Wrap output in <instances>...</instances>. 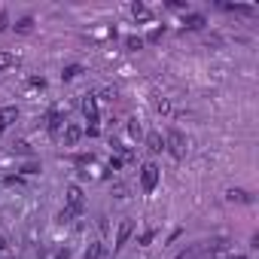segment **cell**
<instances>
[{
  "instance_id": "cell-1",
  "label": "cell",
  "mask_w": 259,
  "mask_h": 259,
  "mask_svg": "<svg viewBox=\"0 0 259 259\" xmlns=\"http://www.w3.org/2000/svg\"><path fill=\"white\" fill-rule=\"evenodd\" d=\"M165 147H168V153H171L174 159H183V156H186V138L177 132V128H171V132H168Z\"/></svg>"
},
{
  "instance_id": "cell-2",
  "label": "cell",
  "mask_w": 259,
  "mask_h": 259,
  "mask_svg": "<svg viewBox=\"0 0 259 259\" xmlns=\"http://www.w3.org/2000/svg\"><path fill=\"white\" fill-rule=\"evenodd\" d=\"M82 113H85V119L92 122V125H89V135H98V104H95L92 95L82 101Z\"/></svg>"
},
{
  "instance_id": "cell-3",
  "label": "cell",
  "mask_w": 259,
  "mask_h": 259,
  "mask_svg": "<svg viewBox=\"0 0 259 259\" xmlns=\"http://www.w3.org/2000/svg\"><path fill=\"white\" fill-rule=\"evenodd\" d=\"M141 183H144V189L147 192H153L156 189V183H159V168L150 162V165H144V171H141Z\"/></svg>"
},
{
  "instance_id": "cell-4",
  "label": "cell",
  "mask_w": 259,
  "mask_h": 259,
  "mask_svg": "<svg viewBox=\"0 0 259 259\" xmlns=\"http://www.w3.org/2000/svg\"><path fill=\"white\" fill-rule=\"evenodd\" d=\"M79 138H82V128H79L76 122H67V125H64V147H76Z\"/></svg>"
},
{
  "instance_id": "cell-5",
  "label": "cell",
  "mask_w": 259,
  "mask_h": 259,
  "mask_svg": "<svg viewBox=\"0 0 259 259\" xmlns=\"http://www.w3.org/2000/svg\"><path fill=\"white\" fill-rule=\"evenodd\" d=\"M132 232H135V223L132 220H122L119 223V232H116V247H125L128 238H132Z\"/></svg>"
},
{
  "instance_id": "cell-6",
  "label": "cell",
  "mask_w": 259,
  "mask_h": 259,
  "mask_svg": "<svg viewBox=\"0 0 259 259\" xmlns=\"http://www.w3.org/2000/svg\"><path fill=\"white\" fill-rule=\"evenodd\" d=\"M67 204H70V210L73 213H79L82 210V189L73 183V186H67Z\"/></svg>"
},
{
  "instance_id": "cell-7",
  "label": "cell",
  "mask_w": 259,
  "mask_h": 259,
  "mask_svg": "<svg viewBox=\"0 0 259 259\" xmlns=\"http://www.w3.org/2000/svg\"><path fill=\"white\" fill-rule=\"evenodd\" d=\"M183 25H186V28H189V31H201V28H204V25H207V19H204V16H201V13H189V16H186V22H183Z\"/></svg>"
},
{
  "instance_id": "cell-8",
  "label": "cell",
  "mask_w": 259,
  "mask_h": 259,
  "mask_svg": "<svg viewBox=\"0 0 259 259\" xmlns=\"http://www.w3.org/2000/svg\"><path fill=\"white\" fill-rule=\"evenodd\" d=\"M19 119V107H0V125H10V122H16Z\"/></svg>"
},
{
  "instance_id": "cell-9",
  "label": "cell",
  "mask_w": 259,
  "mask_h": 259,
  "mask_svg": "<svg viewBox=\"0 0 259 259\" xmlns=\"http://www.w3.org/2000/svg\"><path fill=\"white\" fill-rule=\"evenodd\" d=\"M147 147H150L153 153H162V150H165V141H162V135H159V132H150V135H147Z\"/></svg>"
},
{
  "instance_id": "cell-10",
  "label": "cell",
  "mask_w": 259,
  "mask_h": 259,
  "mask_svg": "<svg viewBox=\"0 0 259 259\" xmlns=\"http://www.w3.org/2000/svg\"><path fill=\"white\" fill-rule=\"evenodd\" d=\"M61 125H64V116H61L58 110H52V113H49V135H58Z\"/></svg>"
},
{
  "instance_id": "cell-11",
  "label": "cell",
  "mask_w": 259,
  "mask_h": 259,
  "mask_svg": "<svg viewBox=\"0 0 259 259\" xmlns=\"http://www.w3.org/2000/svg\"><path fill=\"white\" fill-rule=\"evenodd\" d=\"M226 198H229V201H238V204H244V201H250V195H247L244 189H229V192H226Z\"/></svg>"
},
{
  "instance_id": "cell-12",
  "label": "cell",
  "mask_w": 259,
  "mask_h": 259,
  "mask_svg": "<svg viewBox=\"0 0 259 259\" xmlns=\"http://www.w3.org/2000/svg\"><path fill=\"white\" fill-rule=\"evenodd\" d=\"M132 16H135V19H150V10L138 0V4H132Z\"/></svg>"
},
{
  "instance_id": "cell-13",
  "label": "cell",
  "mask_w": 259,
  "mask_h": 259,
  "mask_svg": "<svg viewBox=\"0 0 259 259\" xmlns=\"http://www.w3.org/2000/svg\"><path fill=\"white\" fill-rule=\"evenodd\" d=\"M31 28H34V19H28V16H25V19H19V22H16V31H19V34H28V31H31Z\"/></svg>"
},
{
  "instance_id": "cell-14",
  "label": "cell",
  "mask_w": 259,
  "mask_h": 259,
  "mask_svg": "<svg viewBox=\"0 0 259 259\" xmlns=\"http://www.w3.org/2000/svg\"><path fill=\"white\" fill-rule=\"evenodd\" d=\"M79 73H82V67H79V64H70V67H64L61 79H73V76H79Z\"/></svg>"
},
{
  "instance_id": "cell-15",
  "label": "cell",
  "mask_w": 259,
  "mask_h": 259,
  "mask_svg": "<svg viewBox=\"0 0 259 259\" xmlns=\"http://www.w3.org/2000/svg\"><path fill=\"white\" fill-rule=\"evenodd\" d=\"M16 64V58L10 55V52H0V70H7V67H13Z\"/></svg>"
},
{
  "instance_id": "cell-16",
  "label": "cell",
  "mask_w": 259,
  "mask_h": 259,
  "mask_svg": "<svg viewBox=\"0 0 259 259\" xmlns=\"http://www.w3.org/2000/svg\"><path fill=\"white\" fill-rule=\"evenodd\" d=\"M101 256H104V247L101 244H92L89 253H85V259H101Z\"/></svg>"
},
{
  "instance_id": "cell-17",
  "label": "cell",
  "mask_w": 259,
  "mask_h": 259,
  "mask_svg": "<svg viewBox=\"0 0 259 259\" xmlns=\"http://www.w3.org/2000/svg\"><path fill=\"white\" fill-rule=\"evenodd\" d=\"M125 46H128V49H141V46H144V40H141V37H128V40H125Z\"/></svg>"
},
{
  "instance_id": "cell-18",
  "label": "cell",
  "mask_w": 259,
  "mask_h": 259,
  "mask_svg": "<svg viewBox=\"0 0 259 259\" xmlns=\"http://www.w3.org/2000/svg\"><path fill=\"white\" fill-rule=\"evenodd\" d=\"M171 10H186V0H168Z\"/></svg>"
},
{
  "instance_id": "cell-19",
  "label": "cell",
  "mask_w": 259,
  "mask_h": 259,
  "mask_svg": "<svg viewBox=\"0 0 259 259\" xmlns=\"http://www.w3.org/2000/svg\"><path fill=\"white\" fill-rule=\"evenodd\" d=\"M16 150H19V153H25V156H28V153H31V147H28V144H25V141H19V144H16Z\"/></svg>"
},
{
  "instance_id": "cell-20",
  "label": "cell",
  "mask_w": 259,
  "mask_h": 259,
  "mask_svg": "<svg viewBox=\"0 0 259 259\" xmlns=\"http://www.w3.org/2000/svg\"><path fill=\"white\" fill-rule=\"evenodd\" d=\"M70 217H73V210L67 207V210H61V217H58V220H61V223H70Z\"/></svg>"
},
{
  "instance_id": "cell-21",
  "label": "cell",
  "mask_w": 259,
  "mask_h": 259,
  "mask_svg": "<svg viewBox=\"0 0 259 259\" xmlns=\"http://www.w3.org/2000/svg\"><path fill=\"white\" fill-rule=\"evenodd\" d=\"M162 34H165V31H162V28H156V31H153V34H150V40H153V43H156V40H162Z\"/></svg>"
},
{
  "instance_id": "cell-22",
  "label": "cell",
  "mask_w": 259,
  "mask_h": 259,
  "mask_svg": "<svg viewBox=\"0 0 259 259\" xmlns=\"http://www.w3.org/2000/svg\"><path fill=\"white\" fill-rule=\"evenodd\" d=\"M156 107H159V113H168V110H171V104H168V101H159Z\"/></svg>"
},
{
  "instance_id": "cell-23",
  "label": "cell",
  "mask_w": 259,
  "mask_h": 259,
  "mask_svg": "<svg viewBox=\"0 0 259 259\" xmlns=\"http://www.w3.org/2000/svg\"><path fill=\"white\" fill-rule=\"evenodd\" d=\"M122 168V159H110V171H119Z\"/></svg>"
},
{
  "instance_id": "cell-24",
  "label": "cell",
  "mask_w": 259,
  "mask_h": 259,
  "mask_svg": "<svg viewBox=\"0 0 259 259\" xmlns=\"http://www.w3.org/2000/svg\"><path fill=\"white\" fill-rule=\"evenodd\" d=\"M0 31H7V13H0Z\"/></svg>"
},
{
  "instance_id": "cell-25",
  "label": "cell",
  "mask_w": 259,
  "mask_h": 259,
  "mask_svg": "<svg viewBox=\"0 0 259 259\" xmlns=\"http://www.w3.org/2000/svg\"><path fill=\"white\" fill-rule=\"evenodd\" d=\"M177 259H195V253H192V250H189V253H180V256H177Z\"/></svg>"
},
{
  "instance_id": "cell-26",
  "label": "cell",
  "mask_w": 259,
  "mask_h": 259,
  "mask_svg": "<svg viewBox=\"0 0 259 259\" xmlns=\"http://www.w3.org/2000/svg\"><path fill=\"white\" fill-rule=\"evenodd\" d=\"M55 259H70V253H67V250H61V253H58Z\"/></svg>"
},
{
  "instance_id": "cell-27",
  "label": "cell",
  "mask_w": 259,
  "mask_h": 259,
  "mask_svg": "<svg viewBox=\"0 0 259 259\" xmlns=\"http://www.w3.org/2000/svg\"><path fill=\"white\" fill-rule=\"evenodd\" d=\"M4 247H7V241H4V238H0V250H4Z\"/></svg>"
},
{
  "instance_id": "cell-28",
  "label": "cell",
  "mask_w": 259,
  "mask_h": 259,
  "mask_svg": "<svg viewBox=\"0 0 259 259\" xmlns=\"http://www.w3.org/2000/svg\"><path fill=\"white\" fill-rule=\"evenodd\" d=\"M232 259H244V256H232Z\"/></svg>"
}]
</instances>
